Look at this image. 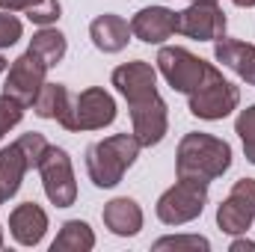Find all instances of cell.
<instances>
[{
    "label": "cell",
    "mask_w": 255,
    "mask_h": 252,
    "mask_svg": "<svg viewBox=\"0 0 255 252\" xmlns=\"http://www.w3.org/2000/svg\"><path fill=\"white\" fill-rule=\"evenodd\" d=\"M104 217V226L116 235V238H133L139 229H142V208L128 199V196H119V199H110L101 211Z\"/></svg>",
    "instance_id": "17"
},
{
    "label": "cell",
    "mask_w": 255,
    "mask_h": 252,
    "mask_svg": "<svg viewBox=\"0 0 255 252\" xmlns=\"http://www.w3.org/2000/svg\"><path fill=\"white\" fill-rule=\"evenodd\" d=\"M27 169H30V163H27L24 151L18 148V142L0 148V190H3L6 199H12L21 190V181H24Z\"/></svg>",
    "instance_id": "18"
},
{
    "label": "cell",
    "mask_w": 255,
    "mask_h": 252,
    "mask_svg": "<svg viewBox=\"0 0 255 252\" xmlns=\"http://www.w3.org/2000/svg\"><path fill=\"white\" fill-rule=\"evenodd\" d=\"M3 202H6V196H3V190H0V205H3Z\"/></svg>",
    "instance_id": "33"
},
{
    "label": "cell",
    "mask_w": 255,
    "mask_h": 252,
    "mask_svg": "<svg viewBox=\"0 0 255 252\" xmlns=\"http://www.w3.org/2000/svg\"><path fill=\"white\" fill-rule=\"evenodd\" d=\"M24 110H27V107H24L21 101H15L12 95H6V92L0 95V139L24 119Z\"/></svg>",
    "instance_id": "25"
},
{
    "label": "cell",
    "mask_w": 255,
    "mask_h": 252,
    "mask_svg": "<svg viewBox=\"0 0 255 252\" xmlns=\"http://www.w3.org/2000/svg\"><path fill=\"white\" fill-rule=\"evenodd\" d=\"M110 80L125 95L128 104H136V101H145V98L157 95V71L151 68V63H145V60L122 63L119 68H113Z\"/></svg>",
    "instance_id": "13"
},
{
    "label": "cell",
    "mask_w": 255,
    "mask_h": 252,
    "mask_svg": "<svg viewBox=\"0 0 255 252\" xmlns=\"http://www.w3.org/2000/svg\"><path fill=\"white\" fill-rule=\"evenodd\" d=\"M9 232L21 247H36L48 232V214L36 202H21L9 214Z\"/></svg>",
    "instance_id": "15"
},
{
    "label": "cell",
    "mask_w": 255,
    "mask_h": 252,
    "mask_svg": "<svg viewBox=\"0 0 255 252\" xmlns=\"http://www.w3.org/2000/svg\"><path fill=\"white\" fill-rule=\"evenodd\" d=\"M128 107H130V125H133L130 133L136 136V142L142 148H151L166 136V130H169V113L166 110L169 107L160 95H151V98L128 104Z\"/></svg>",
    "instance_id": "11"
},
{
    "label": "cell",
    "mask_w": 255,
    "mask_h": 252,
    "mask_svg": "<svg viewBox=\"0 0 255 252\" xmlns=\"http://www.w3.org/2000/svg\"><path fill=\"white\" fill-rule=\"evenodd\" d=\"M139 142L133 133H113L107 139H98L86 148V172L92 178V184L101 190L116 187L125 172L136 163L139 157Z\"/></svg>",
    "instance_id": "2"
},
{
    "label": "cell",
    "mask_w": 255,
    "mask_h": 252,
    "mask_svg": "<svg viewBox=\"0 0 255 252\" xmlns=\"http://www.w3.org/2000/svg\"><path fill=\"white\" fill-rule=\"evenodd\" d=\"M116 122V101L107 89L89 86L80 95H71V104L60 119V125L71 133L77 130H101V127Z\"/></svg>",
    "instance_id": "4"
},
{
    "label": "cell",
    "mask_w": 255,
    "mask_h": 252,
    "mask_svg": "<svg viewBox=\"0 0 255 252\" xmlns=\"http://www.w3.org/2000/svg\"><path fill=\"white\" fill-rule=\"evenodd\" d=\"M68 104H71V92L65 89L63 83H45V86L39 89L36 101H33V113H36L39 119H54V122H60L65 116V110H68Z\"/></svg>",
    "instance_id": "19"
},
{
    "label": "cell",
    "mask_w": 255,
    "mask_h": 252,
    "mask_svg": "<svg viewBox=\"0 0 255 252\" xmlns=\"http://www.w3.org/2000/svg\"><path fill=\"white\" fill-rule=\"evenodd\" d=\"M39 172H42V187H45V196L51 199V205L71 208L77 199V181H74L68 151L60 145H48V151L39 163Z\"/></svg>",
    "instance_id": "6"
},
{
    "label": "cell",
    "mask_w": 255,
    "mask_h": 252,
    "mask_svg": "<svg viewBox=\"0 0 255 252\" xmlns=\"http://www.w3.org/2000/svg\"><path fill=\"white\" fill-rule=\"evenodd\" d=\"M130 24H128L122 15H113V12H104L98 15L92 24H89V39L98 51L104 54H119L125 51L128 42H130Z\"/></svg>",
    "instance_id": "16"
},
{
    "label": "cell",
    "mask_w": 255,
    "mask_h": 252,
    "mask_svg": "<svg viewBox=\"0 0 255 252\" xmlns=\"http://www.w3.org/2000/svg\"><path fill=\"white\" fill-rule=\"evenodd\" d=\"M255 223V178L235 181L226 202L217 208V226L226 235H247Z\"/></svg>",
    "instance_id": "8"
},
{
    "label": "cell",
    "mask_w": 255,
    "mask_h": 252,
    "mask_svg": "<svg viewBox=\"0 0 255 252\" xmlns=\"http://www.w3.org/2000/svg\"><path fill=\"white\" fill-rule=\"evenodd\" d=\"M36 3H42V0H0V9H6V12H27Z\"/></svg>",
    "instance_id": "28"
},
{
    "label": "cell",
    "mask_w": 255,
    "mask_h": 252,
    "mask_svg": "<svg viewBox=\"0 0 255 252\" xmlns=\"http://www.w3.org/2000/svg\"><path fill=\"white\" fill-rule=\"evenodd\" d=\"M255 252V241H244V238H241V241H232V252Z\"/></svg>",
    "instance_id": "29"
},
{
    "label": "cell",
    "mask_w": 255,
    "mask_h": 252,
    "mask_svg": "<svg viewBox=\"0 0 255 252\" xmlns=\"http://www.w3.org/2000/svg\"><path fill=\"white\" fill-rule=\"evenodd\" d=\"M30 51L48 65V68H54V65L63 63L65 51H68V42H65V36L60 33V30H54V27H42V30L30 39Z\"/></svg>",
    "instance_id": "20"
},
{
    "label": "cell",
    "mask_w": 255,
    "mask_h": 252,
    "mask_svg": "<svg viewBox=\"0 0 255 252\" xmlns=\"http://www.w3.org/2000/svg\"><path fill=\"white\" fill-rule=\"evenodd\" d=\"M154 63H157V71L166 77V83L175 92H184V95H190L193 89L202 83L205 71H208L205 60H199L196 54H190L187 48H178V45L160 48Z\"/></svg>",
    "instance_id": "7"
},
{
    "label": "cell",
    "mask_w": 255,
    "mask_h": 252,
    "mask_svg": "<svg viewBox=\"0 0 255 252\" xmlns=\"http://www.w3.org/2000/svg\"><path fill=\"white\" fill-rule=\"evenodd\" d=\"M214 60L223 63L226 68H232L250 86H255V45L232 39V36H220L214 42Z\"/></svg>",
    "instance_id": "14"
},
{
    "label": "cell",
    "mask_w": 255,
    "mask_h": 252,
    "mask_svg": "<svg viewBox=\"0 0 255 252\" xmlns=\"http://www.w3.org/2000/svg\"><path fill=\"white\" fill-rule=\"evenodd\" d=\"M21 33H24V24H21L12 12L0 9V51L12 48V45L21 39Z\"/></svg>",
    "instance_id": "27"
},
{
    "label": "cell",
    "mask_w": 255,
    "mask_h": 252,
    "mask_svg": "<svg viewBox=\"0 0 255 252\" xmlns=\"http://www.w3.org/2000/svg\"><path fill=\"white\" fill-rule=\"evenodd\" d=\"M130 33L145 45H163L178 33V12L169 6H142L130 18Z\"/></svg>",
    "instance_id": "12"
},
{
    "label": "cell",
    "mask_w": 255,
    "mask_h": 252,
    "mask_svg": "<svg viewBox=\"0 0 255 252\" xmlns=\"http://www.w3.org/2000/svg\"><path fill=\"white\" fill-rule=\"evenodd\" d=\"M45 74H48V65L42 63L30 48L9 65V74H6V83H3V92L12 95L15 101H21L24 107H33L39 89L45 86Z\"/></svg>",
    "instance_id": "10"
},
{
    "label": "cell",
    "mask_w": 255,
    "mask_h": 252,
    "mask_svg": "<svg viewBox=\"0 0 255 252\" xmlns=\"http://www.w3.org/2000/svg\"><path fill=\"white\" fill-rule=\"evenodd\" d=\"M208 205V184L178 178L172 187L157 199V220L163 226H184L202 217Z\"/></svg>",
    "instance_id": "5"
},
{
    "label": "cell",
    "mask_w": 255,
    "mask_h": 252,
    "mask_svg": "<svg viewBox=\"0 0 255 252\" xmlns=\"http://www.w3.org/2000/svg\"><path fill=\"white\" fill-rule=\"evenodd\" d=\"M18 148L24 151V157H27V163H30V169H39V163H42V157H45V151H48V139L39 133V130H30V133H21L18 139Z\"/></svg>",
    "instance_id": "23"
},
{
    "label": "cell",
    "mask_w": 255,
    "mask_h": 252,
    "mask_svg": "<svg viewBox=\"0 0 255 252\" xmlns=\"http://www.w3.org/2000/svg\"><path fill=\"white\" fill-rule=\"evenodd\" d=\"M187 98H190V113L196 119H205V122H220L232 110H238V104H241L238 86L229 83L223 77V71L214 68V65H208L202 83L193 89Z\"/></svg>",
    "instance_id": "3"
},
{
    "label": "cell",
    "mask_w": 255,
    "mask_h": 252,
    "mask_svg": "<svg viewBox=\"0 0 255 252\" xmlns=\"http://www.w3.org/2000/svg\"><path fill=\"white\" fill-rule=\"evenodd\" d=\"M6 68H9V60H6V57H3V54H0V74H3V71H6Z\"/></svg>",
    "instance_id": "31"
},
{
    "label": "cell",
    "mask_w": 255,
    "mask_h": 252,
    "mask_svg": "<svg viewBox=\"0 0 255 252\" xmlns=\"http://www.w3.org/2000/svg\"><path fill=\"white\" fill-rule=\"evenodd\" d=\"M226 12L217 0H190L184 12H178V33L196 42H217L226 36Z\"/></svg>",
    "instance_id": "9"
},
{
    "label": "cell",
    "mask_w": 255,
    "mask_h": 252,
    "mask_svg": "<svg viewBox=\"0 0 255 252\" xmlns=\"http://www.w3.org/2000/svg\"><path fill=\"white\" fill-rule=\"evenodd\" d=\"M60 15H63L60 0H42V3H36L33 9H27V18H30L33 24H39V27H51V24H57Z\"/></svg>",
    "instance_id": "26"
},
{
    "label": "cell",
    "mask_w": 255,
    "mask_h": 252,
    "mask_svg": "<svg viewBox=\"0 0 255 252\" xmlns=\"http://www.w3.org/2000/svg\"><path fill=\"white\" fill-rule=\"evenodd\" d=\"M0 247H3V226H0Z\"/></svg>",
    "instance_id": "32"
},
{
    "label": "cell",
    "mask_w": 255,
    "mask_h": 252,
    "mask_svg": "<svg viewBox=\"0 0 255 252\" xmlns=\"http://www.w3.org/2000/svg\"><path fill=\"white\" fill-rule=\"evenodd\" d=\"M92 247H95V235H92L89 223H83V220H68V223H63L57 241L51 244L54 252H89Z\"/></svg>",
    "instance_id": "21"
},
{
    "label": "cell",
    "mask_w": 255,
    "mask_h": 252,
    "mask_svg": "<svg viewBox=\"0 0 255 252\" xmlns=\"http://www.w3.org/2000/svg\"><path fill=\"white\" fill-rule=\"evenodd\" d=\"M235 133H238L241 142H244L247 160L255 166V104H250L247 110H241V116H238V122H235Z\"/></svg>",
    "instance_id": "22"
},
{
    "label": "cell",
    "mask_w": 255,
    "mask_h": 252,
    "mask_svg": "<svg viewBox=\"0 0 255 252\" xmlns=\"http://www.w3.org/2000/svg\"><path fill=\"white\" fill-rule=\"evenodd\" d=\"M163 250H190V252H208L211 250V244H208V238H199V235H172V238H160V241H154V252H163Z\"/></svg>",
    "instance_id": "24"
},
{
    "label": "cell",
    "mask_w": 255,
    "mask_h": 252,
    "mask_svg": "<svg viewBox=\"0 0 255 252\" xmlns=\"http://www.w3.org/2000/svg\"><path fill=\"white\" fill-rule=\"evenodd\" d=\"M235 6H244V9H253L255 6V0H232Z\"/></svg>",
    "instance_id": "30"
},
{
    "label": "cell",
    "mask_w": 255,
    "mask_h": 252,
    "mask_svg": "<svg viewBox=\"0 0 255 252\" xmlns=\"http://www.w3.org/2000/svg\"><path fill=\"white\" fill-rule=\"evenodd\" d=\"M232 166V145L220 136L190 130L181 136L178 151H175V175L199 181V184H211L214 178H220L223 172H229Z\"/></svg>",
    "instance_id": "1"
}]
</instances>
